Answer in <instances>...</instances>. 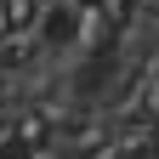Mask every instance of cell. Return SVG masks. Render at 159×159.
Masks as SVG:
<instances>
[{
  "instance_id": "1",
  "label": "cell",
  "mask_w": 159,
  "mask_h": 159,
  "mask_svg": "<svg viewBox=\"0 0 159 159\" xmlns=\"http://www.w3.org/2000/svg\"><path fill=\"white\" fill-rule=\"evenodd\" d=\"M85 6L80 0H51L46 11H40V23H34V34H40V46L46 51H74V46H85Z\"/></svg>"
}]
</instances>
